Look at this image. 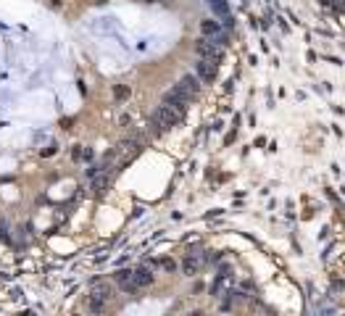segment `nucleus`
Returning <instances> with one entry per match:
<instances>
[{"instance_id":"obj_6","label":"nucleus","mask_w":345,"mask_h":316,"mask_svg":"<svg viewBox=\"0 0 345 316\" xmlns=\"http://www.w3.org/2000/svg\"><path fill=\"white\" fill-rule=\"evenodd\" d=\"M177 87L192 98V95H198V90H200V79H198V76H192V74H187V76H182V79H179Z\"/></svg>"},{"instance_id":"obj_4","label":"nucleus","mask_w":345,"mask_h":316,"mask_svg":"<svg viewBox=\"0 0 345 316\" xmlns=\"http://www.w3.org/2000/svg\"><path fill=\"white\" fill-rule=\"evenodd\" d=\"M198 53H200V58H211V61H216L219 63V58H221V45L219 42H213V40H198Z\"/></svg>"},{"instance_id":"obj_14","label":"nucleus","mask_w":345,"mask_h":316,"mask_svg":"<svg viewBox=\"0 0 345 316\" xmlns=\"http://www.w3.org/2000/svg\"><path fill=\"white\" fill-rule=\"evenodd\" d=\"M127 95H129L127 87H116V98H127Z\"/></svg>"},{"instance_id":"obj_3","label":"nucleus","mask_w":345,"mask_h":316,"mask_svg":"<svg viewBox=\"0 0 345 316\" xmlns=\"http://www.w3.org/2000/svg\"><path fill=\"white\" fill-rule=\"evenodd\" d=\"M195 72H198L200 82H213V79H216V61H211V58H200V61L195 63Z\"/></svg>"},{"instance_id":"obj_5","label":"nucleus","mask_w":345,"mask_h":316,"mask_svg":"<svg viewBox=\"0 0 345 316\" xmlns=\"http://www.w3.org/2000/svg\"><path fill=\"white\" fill-rule=\"evenodd\" d=\"M116 285L121 290H127V293H137V285H134V277L132 272H127V269H121V272H116Z\"/></svg>"},{"instance_id":"obj_13","label":"nucleus","mask_w":345,"mask_h":316,"mask_svg":"<svg viewBox=\"0 0 345 316\" xmlns=\"http://www.w3.org/2000/svg\"><path fill=\"white\" fill-rule=\"evenodd\" d=\"M74 158H93V150H82V148H77Z\"/></svg>"},{"instance_id":"obj_9","label":"nucleus","mask_w":345,"mask_h":316,"mask_svg":"<svg viewBox=\"0 0 345 316\" xmlns=\"http://www.w3.org/2000/svg\"><path fill=\"white\" fill-rule=\"evenodd\" d=\"M132 277H134V285L137 287H148L153 282V274L148 269H137V272H132Z\"/></svg>"},{"instance_id":"obj_12","label":"nucleus","mask_w":345,"mask_h":316,"mask_svg":"<svg viewBox=\"0 0 345 316\" xmlns=\"http://www.w3.org/2000/svg\"><path fill=\"white\" fill-rule=\"evenodd\" d=\"M182 269H185V274H195V272L200 269V261H198V259H192V256H190V259H185V263H182Z\"/></svg>"},{"instance_id":"obj_7","label":"nucleus","mask_w":345,"mask_h":316,"mask_svg":"<svg viewBox=\"0 0 345 316\" xmlns=\"http://www.w3.org/2000/svg\"><path fill=\"white\" fill-rule=\"evenodd\" d=\"M90 179H93V190H95V195H103V192H106V187L111 185L108 171H100V169H97Z\"/></svg>"},{"instance_id":"obj_2","label":"nucleus","mask_w":345,"mask_h":316,"mask_svg":"<svg viewBox=\"0 0 345 316\" xmlns=\"http://www.w3.org/2000/svg\"><path fill=\"white\" fill-rule=\"evenodd\" d=\"M164 103H166V106H172V108H177L179 113H185L187 103H190V95L182 93L179 87H172V90H169V93L164 95Z\"/></svg>"},{"instance_id":"obj_10","label":"nucleus","mask_w":345,"mask_h":316,"mask_svg":"<svg viewBox=\"0 0 345 316\" xmlns=\"http://www.w3.org/2000/svg\"><path fill=\"white\" fill-rule=\"evenodd\" d=\"M208 5L213 8V14H219V16H230V5H227V0H208Z\"/></svg>"},{"instance_id":"obj_8","label":"nucleus","mask_w":345,"mask_h":316,"mask_svg":"<svg viewBox=\"0 0 345 316\" xmlns=\"http://www.w3.org/2000/svg\"><path fill=\"white\" fill-rule=\"evenodd\" d=\"M200 32H203L206 37H216V42L221 45V40H224V37H221V27H219V21H211V19H208V21H200Z\"/></svg>"},{"instance_id":"obj_1","label":"nucleus","mask_w":345,"mask_h":316,"mask_svg":"<svg viewBox=\"0 0 345 316\" xmlns=\"http://www.w3.org/2000/svg\"><path fill=\"white\" fill-rule=\"evenodd\" d=\"M182 116L185 113H179L177 108H172V106H158L155 108V113L151 116V127H153V132L155 134H161V132H169L172 127H177L179 121H182Z\"/></svg>"},{"instance_id":"obj_11","label":"nucleus","mask_w":345,"mask_h":316,"mask_svg":"<svg viewBox=\"0 0 345 316\" xmlns=\"http://www.w3.org/2000/svg\"><path fill=\"white\" fill-rule=\"evenodd\" d=\"M93 298L106 303V300L111 298V287H106V285H95V287H93Z\"/></svg>"}]
</instances>
